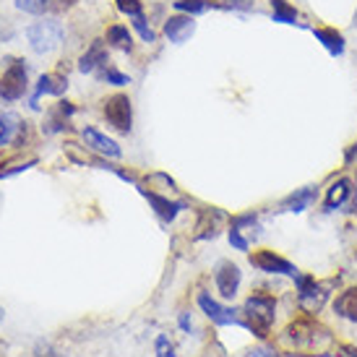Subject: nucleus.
<instances>
[{
    "label": "nucleus",
    "instance_id": "nucleus-1",
    "mask_svg": "<svg viewBox=\"0 0 357 357\" xmlns=\"http://www.w3.org/2000/svg\"><path fill=\"white\" fill-rule=\"evenodd\" d=\"M243 321L245 328L253 331L258 339H266L271 334V326L277 321V300L266 295V292H253L245 303H243Z\"/></svg>",
    "mask_w": 357,
    "mask_h": 357
},
{
    "label": "nucleus",
    "instance_id": "nucleus-18",
    "mask_svg": "<svg viewBox=\"0 0 357 357\" xmlns=\"http://www.w3.org/2000/svg\"><path fill=\"white\" fill-rule=\"evenodd\" d=\"M68 91V76H60V73H42L40 81H37V91L31 97V107L37 109V100L42 94H52V97H63Z\"/></svg>",
    "mask_w": 357,
    "mask_h": 357
},
{
    "label": "nucleus",
    "instance_id": "nucleus-24",
    "mask_svg": "<svg viewBox=\"0 0 357 357\" xmlns=\"http://www.w3.org/2000/svg\"><path fill=\"white\" fill-rule=\"evenodd\" d=\"M97 79L105 81V84H109V86H128L130 84V76L128 73H123V70H118L112 63H107L105 68L97 73Z\"/></svg>",
    "mask_w": 357,
    "mask_h": 357
},
{
    "label": "nucleus",
    "instance_id": "nucleus-25",
    "mask_svg": "<svg viewBox=\"0 0 357 357\" xmlns=\"http://www.w3.org/2000/svg\"><path fill=\"white\" fill-rule=\"evenodd\" d=\"M115 8L128 16V19H139V16H146V6L144 0H115Z\"/></svg>",
    "mask_w": 357,
    "mask_h": 357
},
{
    "label": "nucleus",
    "instance_id": "nucleus-35",
    "mask_svg": "<svg viewBox=\"0 0 357 357\" xmlns=\"http://www.w3.org/2000/svg\"><path fill=\"white\" fill-rule=\"evenodd\" d=\"M0 321H3V307H0Z\"/></svg>",
    "mask_w": 357,
    "mask_h": 357
},
{
    "label": "nucleus",
    "instance_id": "nucleus-31",
    "mask_svg": "<svg viewBox=\"0 0 357 357\" xmlns=\"http://www.w3.org/2000/svg\"><path fill=\"white\" fill-rule=\"evenodd\" d=\"M34 357H63V355H60L58 349H52L50 344H40L37 352H34Z\"/></svg>",
    "mask_w": 357,
    "mask_h": 357
},
{
    "label": "nucleus",
    "instance_id": "nucleus-10",
    "mask_svg": "<svg viewBox=\"0 0 357 357\" xmlns=\"http://www.w3.org/2000/svg\"><path fill=\"white\" fill-rule=\"evenodd\" d=\"M107 63H109V47H107V42H105V37H102V40H91L89 47L81 52L76 68H79V73H84V76H97Z\"/></svg>",
    "mask_w": 357,
    "mask_h": 357
},
{
    "label": "nucleus",
    "instance_id": "nucleus-29",
    "mask_svg": "<svg viewBox=\"0 0 357 357\" xmlns=\"http://www.w3.org/2000/svg\"><path fill=\"white\" fill-rule=\"evenodd\" d=\"M157 357H178L175 355V347L169 344V339L165 337V334L157 337Z\"/></svg>",
    "mask_w": 357,
    "mask_h": 357
},
{
    "label": "nucleus",
    "instance_id": "nucleus-33",
    "mask_svg": "<svg viewBox=\"0 0 357 357\" xmlns=\"http://www.w3.org/2000/svg\"><path fill=\"white\" fill-rule=\"evenodd\" d=\"M178 326L183 328L185 334H188L190 328H193V321H190V313H180V316H178Z\"/></svg>",
    "mask_w": 357,
    "mask_h": 357
},
{
    "label": "nucleus",
    "instance_id": "nucleus-5",
    "mask_svg": "<svg viewBox=\"0 0 357 357\" xmlns=\"http://www.w3.org/2000/svg\"><path fill=\"white\" fill-rule=\"evenodd\" d=\"M102 112H105V120L112 130L130 133V128H133V102H130L128 94H123V91L109 94L107 100L102 102Z\"/></svg>",
    "mask_w": 357,
    "mask_h": 357
},
{
    "label": "nucleus",
    "instance_id": "nucleus-11",
    "mask_svg": "<svg viewBox=\"0 0 357 357\" xmlns=\"http://www.w3.org/2000/svg\"><path fill=\"white\" fill-rule=\"evenodd\" d=\"M162 34L167 37V42L172 45H185V42L196 34V16L188 13H172L162 24Z\"/></svg>",
    "mask_w": 357,
    "mask_h": 357
},
{
    "label": "nucleus",
    "instance_id": "nucleus-12",
    "mask_svg": "<svg viewBox=\"0 0 357 357\" xmlns=\"http://www.w3.org/2000/svg\"><path fill=\"white\" fill-rule=\"evenodd\" d=\"M310 34L316 37V42L331 55V58H344V52H347V37H344L337 26H331V24L310 26Z\"/></svg>",
    "mask_w": 357,
    "mask_h": 357
},
{
    "label": "nucleus",
    "instance_id": "nucleus-20",
    "mask_svg": "<svg viewBox=\"0 0 357 357\" xmlns=\"http://www.w3.org/2000/svg\"><path fill=\"white\" fill-rule=\"evenodd\" d=\"M334 313L339 318H347L352 324H357V287L342 289L334 300Z\"/></svg>",
    "mask_w": 357,
    "mask_h": 357
},
{
    "label": "nucleus",
    "instance_id": "nucleus-28",
    "mask_svg": "<svg viewBox=\"0 0 357 357\" xmlns=\"http://www.w3.org/2000/svg\"><path fill=\"white\" fill-rule=\"evenodd\" d=\"M227 238H229V245H232L235 250H240V253H248V250H250V240L243 235V229H238V227H232V225H229Z\"/></svg>",
    "mask_w": 357,
    "mask_h": 357
},
{
    "label": "nucleus",
    "instance_id": "nucleus-22",
    "mask_svg": "<svg viewBox=\"0 0 357 357\" xmlns=\"http://www.w3.org/2000/svg\"><path fill=\"white\" fill-rule=\"evenodd\" d=\"M175 13H188V16H204L211 10H219L217 0H172Z\"/></svg>",
    "mask_w": 357,
    "mask_h": 357
},
{
    "label": "nucleus",
    "instance_id": "nucleus-7",
    "mask_svg": "<svg viewBox=\"0 0 357 357\" xmlns=\"http://www.w3.org/2000/svg\"><path fill=\"white\" fill-rule=\"evenodd\" d=\"M196 303H199V307L204 310V316H206L211 324H217V326H243L245 328V321H243V313H240V310L222 305V303L211 298L208 292H199Z\"/></svg>",
    "mask_w": 357,
    "mask_h": 357
},
{
    "label": "nucleus",
    "instance_id": "nucleus-17",
    "mask_svg": "<svg viewBox=\"0 0 357 357\" xmlns=\"http://www.w3.org/2000/svg\"><path fill=\"white\" fill-rule=\"evenodd\" d=\"M316 199H318L316 185H303V188L292 190L287 199L279 204V208H282V211H289V214H303V211H307V208L316 204Z\"/></svg>",
    "mask_w": 357,
    "mask_h": 357
},
{
    "label": "nucleus",
    "instance_id": "nucleus-4",
    "mask_svg": "<svg viewBox=\"0 0 357 357\" xmlns=\"http://www.w3.org/2000/svg\"><path fill=\"white\" fill-rule=\"evenodd\" d=\"M318 339L331 342L326 328L313 324V321H295V324H289L287 331L282 334V342L295 349H321L324 344H321Z\"/></svg>",
    "mask_w": 357,
    "mask_h": 357
},
{
    "label": "nucleus",
    "instance_id": "nucleus-9",
    "mask_svg": "<svg viewBox=\"0 0 357 357\" xmlns=\"http://www.w3.org/2000/svg\"><path fill=\"white\" fill-rule=\"evenodd\" d=\"M240 284H243V271H240L238 264L232 261H219L214 266V287L225 300H235L240 292Z\"/></svg>",
    "mask_w": 357,
    "mask_h": 357
},
{
    "label": "nucleus",
    "instance_id": "nucleus-26",
    "mask_svg": "<svg viewBox=\"0 0 357 357\" xmlns=\"http://www.w3.org/2000/svg\"><path fill=\"white\" fill-rule=\"evenodd\" d=\"M130 26H133V31H139L141 42H146V45H154L157 42V31L151 29V24L146 16H139V19L130 21Z\"/></svg>",
    "mask_w": 357,
    "mask_h": 357
},
{
    "label": "nucleus",
    "instance_id": "nucleus-21",
    "mask_svg": "<svg viewBox=\"0 0 357 357\" xmlns=\"http://www.w3.org/2000/svg\"><path fill=\"white\" fill-rule=\"evenodd\" d=\"M73 0H16V8L31 16H45L47 10H63L68 8Z\"/></svg>",
    "mask_w": 357,
    "mask_h": 357
},
{
    "label": "nucleus",
    "instance_id": "nucleus-19",
    "mask_svg": "<svg viewBox=\"0 0 357 357\" xmlns=\"http://www.w3.org/2000/svg\"><path fill=\"white\" fill-rule=\"evenodd\" d=\"M105 42L112 50L133 52V31L126 24H109L107 29H105Z\"/></svg>",
    "mask_w": 357,
    "mask_h": 357
},
{
    "label": "nucleus",
    "instance_id": "nucleus-30",
    "mask_svg": "<svg viewBox=\"0 0 357 357\" xmlns=\"http://www.w3.org/2000/svg\"><path fill=\"white\" fill-rule=\"evenodd\" d=\"M60 112V115H63V118H73V115H76V105H73V102H68V100H60L58 102V107H55Z\"/></svg>",
    "mask_w": 357,
    "mask_h": 357
},
{
    "label": "nucleus",
    "instance_id": "nucleus-16",
    "mask_svg": "<svg viewBox=\"0 0 357 357\" xmlns=\"http://www.w3.org/2000/svg\"><path fill=\"white\" fill-rule=\"evenodd\" d=\"M352 193H355V188H352V180L349 178L331 180V185L326 188V196H324V211H328V214L339 211V208L352 199Z\"/></svg>",
    "mask_w": 357,
    "mask_h": 357
},
{
    "label": "nucleus",
    "instance_id": "nucleus-14",
    "mask_svg": "<svg viewBox=\"0 0 357 357\" xmlns=\"http://www.w3.org/2000/svg\"><path fill=\"white\" fill-rule=\"evenodd\" d=\"M139 193L144 196V199L149 201V206L154 208V214H157L165 225H169V222H175L178 219V214L183 211V208L188 206L185 201H169L167 196H162V193H157V190H146L144 185H139Z\"/></svg>",
    "mask_w": 357,
    "mask_h": 357
},
{
    "label": "nucleus",
    "instance_id": "nucleus-32",
    "mask_svg": "<svg viewBox=\"0 0 357 357\" xmlns=\"http://www.w3.org/2000/svg\"><path fill=\"white\" fill-rule=\"evenodd\" d=\"M248 357H279L274 349H268V347H256V349H250Z\"/></svg>",
    "mask_w": 357,
    "mask_h": 357
},
{
    "label": "nucleus",
    "instance_id": "nucleus-13",
    "mask_svg": "<svg viewBox=\"0 0 357 357\" xmlns=\"http://www.w3.org/2000/svg\"><path fill=\"white\" fill-rule=\"evenodd\" d=\"M81 139H84V144H86L94 154H100V157H105V159H120L123 157V149L118 146V141L109 139L107 133H102V130L91 128V126L81 128Z\"/></svg>",
    "mask_w": 357,
    "mask_h": 357
},
{
    "label": "nucleus",
    "instance_id": "nucleus-23",
    "mask_svg": "<svg viewBox=\"0 0 357 357\" xmlns=\"http://www.w3.org/2000/svg\"><path fill=\"white\" fill-rule=\"evenodd\" d=\"M21 128H24V126H21V120L16 118L13 112L0 115V146H8V144H13Z\"/></svg>",
    "mask_w": 357,
    "mask_h": 357
},
{
    "label": "nucleus",
    "instance_id": "nucleus-27",
    "mask_svg": "<svg viewBox=\"0 0 357 357\" xmlns=\"http://www.w3.org/2000/svg\"><path fill=\"white\" fill-rule=\"evenodd\" d=\"M219 10H227V13H250L256 8V0H217Z\"/></svg>",
    "mask_w": 357,
    "mask_h": 357
},
{
    "label": "nucleus",
    "instance_id": "nucleus-34",
    "mask_svg": "<svg viewBox=\"0 0 357 357\" xmlns=\"http://www.w3.org/2000/svg\"><path fill=\"white\" fill-rule=\"evenodd\" d=\"M355 159H357V144H352L347 149V154H344V165H352Z\"/></svg>",
    "mask_w": 357,
    "mask_h": 357
},
{
    "label": "nucleus",
    "instance_id": "nucleus-36",
    "mask_svg": "<svg viewBox=\"0 0 357 357\" xmlns=\"http://www.w3.org/2000/svg\"><path fill=\"white\" fill-rule=\"evenodd\" d=\"M355 29H357V21H355Z\"/></svg>",
    "mask_w": 357,
    "mask_h": 357
},
{
    "label": "nucleus",
    "instance_id": "nucleus-6",
    "mask_svg": "<svg viewBox=\"0 0 357 357\" xmlns=\"http://www.w3.org/2000/svg\"><path fill=\"white\" fill-rule=\"evenodd\" d=\"M250 266L261 271V274H271V277H295L298 274V266L289 261V258L279 256L277 250L271 248H261V250H253L248 256Z\"/></svg>",
    "mask_w": 357,
    "mask_h": 357
},
{
    "label": "nucleus",
    "instance_id": "nucleus-2",
    "mask_svg": "<svg viewBox=\"0 0 357 357\" xmlns=\"http://www.w3.org/2000/svg\"><path fill=\"white\" fill-rule=\"evenodd\" d=\"M292 282H295V292H298V305L305 310L307 316H316L321 307L326 305L328 300V284H324V282H316V277H310V274H303V271H298L295 277H292Z\"/></svg>",
    "mask_w": 357,
    "mask_h": 357
},
{
    "label": "nucleus",
    "instance_id": "nucleus-3",
    "mask_svg": "<svg viewBox=\"0 0 357 357\" xmlns=\"http://www.w3.org/2000/svg\"><path fill=\"white\" fill-rule=\"evenodd\" d=\"M63 34L66 31H63V24L58 19H42L26 29V40H29V47L37 55H50L60 47Z\"/></svg>",
    "mask_w": 357,
    "mask_h": 357
},
{
    "label": "nucleus",
    "instance_id": "nucleus-15",
    "mask_svg": "<svg viewBox=\"0 0 357 357\" xmlns=\"http://www.w3.org/2000/svg\"><path fill=\"white\" fill-rule=\"evenodd\" d=\"M268 10H271V21L274 24H284V26H298V29L310 31V24L300 19V8L292 0H268Z\"/></svg>",
    "mask_w": 357,
    "mask_h": 357
},
{
    "label": "nucleus",
    "instance_id": "nucleus-8",
    "mask_svg": "<svg viewBox=\"0 0 357 357\" xmlns=\"http://www.w3.org/2000/svg\"><path fill=\"white\" fill-rule=\"evenodd\" d=\"M29 66L24 63V60H16L8 70H6V76L0 81V100L6 102H16L21 100L26 89H29Z\"/></svg>",
    "mask_w": 357,
    "mask_h": 357
}]
</instances>
